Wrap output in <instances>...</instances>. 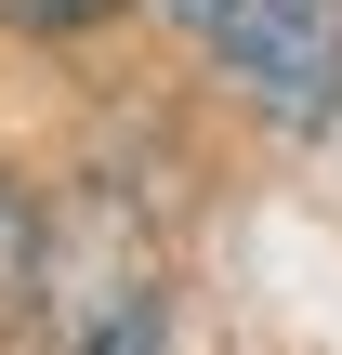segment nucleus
I'll list each match as a JSON object with an SVG mask.
<instances>
[{"label":"nucleus","mask_w":342,"mask_h":355,"mask_svg":"<svg viewBox=\"0 0 342 355\" xmlns=\"http://www.w3.org/2000/svg\"><path fill=\"white\" fill-rule=\"evenodd\" d=\"M185 26L264 119H330L342 105V0H185Z\"/></svg>","instance_id":"2"},{"label":"nucleus","mask_w":342,"mask_h":355,"mask_svg":"<svg viewBox=\"0 0 342 355\" xmlns=\"http://www.w3.org/2000/svg\"><path fill=\"white\" fill-rule=\"evenodd\" d=\"M13 26H105V13H132V0H0Z\"/></svg>","instance_id":"4"},{"label":"nucleus","mask_w":342,"mask_h":355,"mask_svg":"<svg viewBox=\"0 0 342 355\" xmlns=\"http://www.w3.org/2000/svg\"><path fill=\"white\" fill-rule=\"evenodd\" d=\"M40 277H53V211L0 171V329H13V316H40Z\"/></svg>","instance_id":"3"},{"label":"nucleus","mask_w":342,"mask_h":355,"mask_svg":"<svg viewBox=\"0 0 342 355\" xmlns=\"http://www.w3.org/2000/svg\"><path fill=\"white\" fill-rule=\"evenodd\" d=\"M158 316H171L158 237H145L119 198L53 211V277H40V329H53V355H158Z\"/></svg>","instance_id":"1"}]
</instances>
